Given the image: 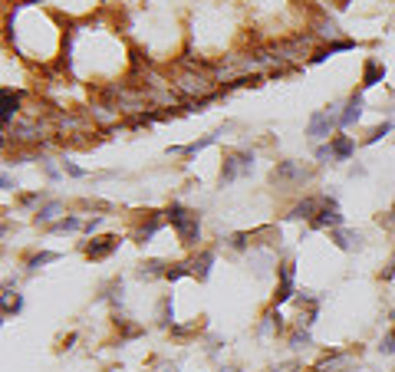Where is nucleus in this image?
Here are the masks:
<instances>
[{
    "label": "nucleus",
    "mask_w": 395,
    "mask_h": 372,
    "mask_svg": "<svg viewBox=\"0 0 395 372\" xmlns=\"http://www.w3.org/2000/svg\"><path fill=\"white\" fill-rule=\"evenodd\" d=\"M63 172H66V175H73V178H86V175H89V172H86V168H79L76 162H63Z\"/></svg>",
    "instance_id": "nucleus-33"
},
{
    "label": "nucleus",
    "mask_w": 395,
    "mask_h": 372,
    "mask_svg": "<svg viewBox=\"0 0 395 372\" xmlns=\"http://www.w3.org/2000/svg\"><path fill=\"white\" fill-rule=\"evenodd\" d=\"M83 224H86V221L79 218V214H66V218L53 221L46 230H50V234H73V230H83Z\"/></svg>",
    "instance_id": "nucleus-19"
},
{
    "label": "nucleus",
    "mask_w": 395,
    "mask_h": 372,
    "mask_svg": "<svg viewBox=\"0 0 395 372\" xmlns=\"http://www.w3.org/2000/svg\"><path fill=\"white\" fill-rule=\"evenodd\" d=\"M159 326H165V329L175 326V303H171V296H161V303H159Z\"/></svg>",
    "instance_id": "nucleus-22"
},
{
    "label": "nucleus",
    "mask_w": 395,
    "mask_h": 372,
    "mask_svg": "<svg viewBox=\"0 0 395 372\" xmlns=\"http://www.w3.org/2000/svg\"><path fill=\"white\" fill-rule=\"evenodd\" d=\"M293 277H297V263L283 261L277 267V294H274V307H283V303H290V300L300 294L297 284H293Z\"/></svg>",
    "instance_id": "nucleus-5"
},
{
    "label": "nucleus",
    "mask_w": 395,
    "mask_h": 372,
    "mask_svg": "<svg viewBox=\"0 0 395 372\" xmlns=\"http://www.w3.org/2000/svg\"><path fill=\"white\" fill-rule=\"evenodd\" d=\"M56 261H60V254L56 251H40V254H33L30 261H27V270L33 274L36 267H43V263H56Z\"/></svg>",
    "instance_id": "nucleus-25"
},
{
    "label": "nucleus",
    "mask_w": 395,
    "mask_h": 372,
    "mask_svg": "<svg viewBox=\"0 0 395 372\" xmlns=\"http://www.w3.org/2000/svg\"><path fill=\"white\" fill-rule=\"evenodd\" d=\"M161 224H165V221L159 218V211H149V221H142L139 228H135V244H149L161 230Z\"/></svg>",
    "instance_id": "nucleus-13"
},
{
    "label": "nucleus",
    "mask_w": 395,
    "mask_h": 372,
    "mask_svg": "<svg viewBox=\"0 0 395 372\" xmlns=\"http://www.w3.org/2000/svg\"><path fill=\"white\" fill-rule=\"evenodd\" d=\"M165 270H168V263H161V261H145V263H139L135 277H139V280H155V277H165Z\"/></svg>",
    "instance_id": "nucleus-20"
},
{
    "label": "nucleus",
    "mask_w": 395,
    "mask_h": 372,
    "mask_svg": "<svg viewBox=\"0 0 395 372\" xmlns=\"http://www.w3.org/2000/svg\"><path fill=\"white\" fill-rule=\"evenodd\" d=\"M99 300H112V303H119V307H122V300H126V296H122V280H112V284L99 294Z\"/></svg>",
    "instance_id": "nucleus-27"
},
{
    "label": "nucleus",
    "mask_w": 395,
    "mask_h": 372,
    "mask_svg": "<svg viewBox=\"0 0 395 372\" xmlns=\"http://www.w3.org/2000/svg\"><path fill=\"white\" fill-rule=\"evenodd\" d=\"M379 352H382V356H395V326L382 336V343H379Z\"/></svg>",
    "instance_id": "nucleus-31"
},
{
    "label": "nucleus",
    "mask_w": 395,
    "mask_h": 372,
    "mask_svg": "<svg viewBox=\"0 0 395 372\" xmlns=\"http://www.w3.org/2000/svg\"><path fill=\"white\" fill-rule=\"evenodd\" d=\"M182 277H192V261H175L168 263V270H165V280H182Z\"/></svg>",
    "instance_id": "nucleus-23"
},
{
    "label": "nucleus",
    "mask_w": 395,
    "mask_h": 372,
    "mask_svg": "<svg viewBox=\"0 0 395 372\" xmlns=\"http://www.w3.org/2000/svg\"><path fill=\"white\" fill-rule=\"evenodd\" d=\"M60 214H63V201H46V205H40L36 208V214H33V224H53V221H60Z\"/></svg>",
    "instance_id": "nucleus-16"
},
{
    "label": "nucleus",
    "mask_w": 395,
    "mask_h": 372,
    "mask_svg": "<svg viewBox=\"0 0 395 372\" xmlns=\"http://www.w3.org/2000/svg\"><path fill=\"white\" fill-rule=\"evenodd\" d=\"M330 241L340 247V251H359L363 247V234L359 230H349V228H336L330 230Z\"/></svg>",
    "instance_id": "nucleus-10"
},
{
    "label": "nucleus",
    "mask_w": 395,
    "mask_h": 372,
    "mask_svg": "<svg viewBox=\"0 0 395 372\" xmlns=\"http://www.w3.org/2000/svg\"><path fill=\"white\" fill-rule=\"evenodd\" d=\"M340 106H330V109H320L310 116V125H307V135H310L313 142H320V139H333L336 129H340Z\"/></svg>",
    "instance_id": "nucleus-2"
},
{
    "label": "nucleus",
    "mask_w": 395,
    "mask_h": 372,
    "mask_svg": "<svg viewBox=\"0 0 395 372\" xmlns=\"http://www.w3.org/2000/svg\"><path fill=\"white\" fill-rule=\"evenodd\" d=\"M214 257H217V254H214V251H198V254H194V257H192V277H194V280H198V284H204V280L211 277Z\"/></svg>",
    "instance_id": "nucleus-11"
},
{
    "label": "nucleus",
    "mask_w": 395,
    "mask_h": 372,
    "mask_svg": "<svg viewBox=\"0 0 395 372\" xmlns=\"http://www.w3.org/2000/svg\"><path fill=\"white\" fill-rule=\"evenodd\" d=\"M119 237L116 234H106V237H93L89 244H83V254L89 257V261H106L109 254H116L119 251Z\"/></svg>",
    "instance_id": "nucleus-7"
},
{
    "label": "nucleus",
    "mask_w": 395,
    "mask_h": 372,
    "mask_svg": "<svg viewBox=\"0 0 395 372\" xmlns=\"http://www.w3.org/2000/svg\"><path fill=\"white\" fill-rule=\"evenodd\" d=\"M320 208H323V198H300L297 205L287 211V221H313Z\"/></svg>",
    "instance_id": "nucleus-9"
},
{
    "label": "nucleus",
    "mask_w": 395,
    "mask_h": 372,
    "mask_svg": "<svg viewBox=\"0 0 395 372\" xmlns=\"http://www.w3.org/2000/svg\"><path fill=\"white\" fill-rule=\"evenodd\" d=\"M0 96H4V125H7V129H11V122L17 119V112H20V92H13V89H4V92H0Z\"/></svg>",
    "instance_id": "nucleus-18"
},
{
    "label": "nucleus",
    "mask_w": 395,
    "mask_h": 372,
    "mask_svg": "<svg viewBox=\"0 0 395 372\" xmlns=\"http://www.w3.org/2000/svg\"><path fill=\"white\" fill-rule=\"evenodd\" d=\"M43 168H46V175L50 178H60V172H56V165L50 162V158H43Z\"/></svg>",
    "instance_id": "nucleus-40"
},
{
    "label": "nucleus",
    "mask_w": 395,
    "mask_h": 372,
    "mask_svg": "<svg viewBox=\"0 0 395 372\" xmlns=\"http://www.w3.org/2000/svg\"><path fill=\"white\" fill-rule=\"evenodd\" d=\"M320 33H323V36H333V40H336V36H340V27H336V20H323L320 23Z\"/></svg>",
    "instance_id": "nucleus-32"
},
{
    "label": "nucleus",
    "mask_w": 395,
    "mask_h": 372,
    "mask_svg": "<svg viewBox=\"0 0 395 372\" xmlns=\"http://www.w3.org/2000/svg\"><path fill=\"white\" fill-rule=\"evenodd\" d=\"M349 175H353V178H356V175L363 178V175H366V168H363V165H353V168H349Z\"/></svg>",
    "instance_id": "nucleus-41"
},
{
    "label": "nucleus",
    "mask_w": 395,
    "mask_h": 372,
    "mask_svg": "<svg viewBox=\"0 0 395 372\" xmlns=\"http://www.w3.org/2000/svg\"><path fill=\"white\" fill-rule=\"evenodd\" d=\"M336 228H342V211L336 205V198H323V208L310 221V230H336Z\"/></svg>",
    "instance_id": "nucleus-6"
},
{
    "label": "nucleus",
    "mask_w": 395,
    "mask_h": 372,
    "mask_svg": "<svg viewBox=\"0 0 395 372\" xmlns=\"http://www.w3.org/2000/svg\"><path fill=\"white\" fill-rule=\"evenodd\" d=\"M227 247H231V251H247V247H254L250 230H234V234L227 237Z\"/></svg>",
    "instance_id": "nucleus-24"
},
{
    "label": "nucleus",
    "mask_w": 395,
    "mask_h": 372,
    "mask_svg": "<svg viewBox=\"0 0 395 372\" xmlns=\"http://www.w3.org/2000/svg\"><path fill=\"white\" fill-rule=\"evenodd\" d=\"M363 109H366V99H363V89L353 92V96L346 99V106H342V116H340V129H349L356 122L363 119Z\"/></svg>",
    "instance_id": "nucleus-8"
},
{
    "label": "nucleus",
    "mask_w": 395,
    "mask_h": 372,
    "mask_svg": "<svg viewBox=\"0 0 395 372\" xmlns=\"http://www.w3.org/2000/svg\"><path fill=\"white\" fill-rule=\"evenodd\" d=\"M221 372H241V369H234V366H227V369H221Z\"/></svg>",
    "instance_id": "nucleus-42"
},
{
    "label": "nucleus",
    "mask_w": 395,
    "mask_h": 372,
    "mask_svg": "<svg viewBox=\"0 0 395 372\" xmlns=\"http://www.w3.org/2000/svg\"><path fill=\"white\" fill-rule=\"evenodd\" d=\"M313 346V336H310V326H300L293 336H290V350H307Z\"/></svg>",
    "instance_id": "nucleus-26"
},
{
    "label": "nucleus",
    "mask_w": 395,
    "mask_h": 372,
    "mask_svg": "<svg viewBox=\"0 0 395 372\" xmlns=\"http://www.w3.org/2000/svg\"><path fill=\"white\" fill-rule=\"evenodd\" d=\"M349 356H346V352H333L330 359H323L320 366H316V372H340V369H346V366H349Z\"/></svg>",
    "instance_id": "nucleus-21"
},
{
    "label": "nucleus",
    "mask_w": 395,
    "mask_h": 372,
    "mask_svg": "<svg viewBox=\"0 0 395 372\" xmlns=\"http://www.w3.org/2000/svg\"><path fill=\"white\" fill-rule=\"evenodd\" d=\"M280 372H287V369H280Z\"/></svg>",
    "instance_id": "nucleus-43"
},
{
    "label": "nucleus",
    "mask_w": 395,
    "mask_h": 372,
    "mask_svg": "<svg viewBox=\"0 0 395 372\" xmlns=\"http://www.w3.org/2000/svg\"><path fill=\"white\" fill-rule=\"evenodd\" d=\"M194 329H198V323H194V326H171V336H178V340H185V336H192Z\"/></svg>",
    "instance_id": "nucleus-36"
},
{
    "label": "nucleus",
    "mask_w": 395,
    "mask_h": 372,
    "mask_svg": "<svg viewBox=\"0 0 395 372\" xmlns=\"http://www.w3.org/2000/svg\"><path fill=\"white\" fill-rule=\"evenodd\" d=\"M346 50H356V40H336V43L323 46V50H316V53L310 56V63H313V66H316V63H326L333 53H346Z\"/></svg>",
    "instance_id": "nucleus-17"
},
{
    "label": "nucleus",
    "mask_w": 395,
    "mask_h": 372,
    "mask_svg": "<svg viewBox=\"0 0 395 372\" xmlns=\"http://www.w3.org/2000/svg\"><path fill=\"white\" fill-rule=\"evenodd\" d=\"M379 224H382V228H395V205H392V211L379 214Z\"/></svg>",
    "instance_id": "nucleus-37"
},
{
    "label": "nucleus",
    "mask_w": 395,
    "mask_h": 372,
    "mask_svg": "<svg viewBox=\"0 0 395 372\" xmlns=\"http://www.w3.org/2000/svg\"><path fill=\"white\" fill-rule=\"evenodd\" d=\"M313 168H303L300 162H277L274 165V172H270V185L277 188H297L303 181H310Z\"/></svg>",
    "instance_id": "nucleus-3"
},
{
    "label": "nucleus",
    "mask_w": 395,
    "mask_h": 372,
    "mask_svg": "<svg viewBox=\"0 0 395 372\" xmlns=\"http://www.w3.org/2000/svg\"><path fill=\"white\" fill-rule=\"evenodd\" d=\"M0 185H4V191H17V178H13L11 172H4V175H0Z\"/></svg>",
    "instance_id": "nucleus-35"
},
{
    "label": "nucleus",
    "mask_w": 395,
    "mask_h": 372,
    "mask_svg": "<svg viewBox=\"0 0 395 372\" xmlns=\"http://www.w3.org/2000/svg\"><path fill=\"white\" fill-rule=\"evenodd\" d=\"M221 135H225V129H217V132H208V135H204V139H198V142H192V145H185V149H171V152H175V155H185V158H194V155H198V152H204V149H208V145H214V142H217V139H221Z\"/></svg>",
    "instance_id": "nucleus-15"
},
{
    "label": "nucleus",
    "mask_w": 395,
    "mask_h": 372,
    "mask_svg": "<svg viewBox=\"0 0 395 372\" xmlns=\"http://www.w3.org/2000/svg\"><path fill=\"white\" fill-rule=\"evenodd\" d=\"M395 277V254L389 257V263H385V270H382V280H392Z\"/></svg>",
    "instance_id": "nucleus-39"
},
{
    "label": "nucleus",
    "mask_w": 395,
    "mask_h": 372,
    "mask_svg": "<svg viewBox=\"0 0 395 372\" xmlns=\"http://www.w3.org/2000/svg\"><path fill=\"white\" fill-rule=\"evenodd\" d=\"M99 228H102V218H86V224H83L86 234H93V230H99Z\"/></svg>",
    "instance_id": "nucleus-38"
},
{
    "label": "nucleus",
    "mask_w": 395,
    "mask_h": 372,
    "mask_svg": "<svg viewBox=\"0 0 395 372\" xmlns=\"http://www.w3.org/2000/svg\"><path fill=\"white\" fill-rule=\"evenodd\" d=\"M23 310V296L17 294L11 300V294H4V317H17V313H20Z\"/></svg>",
    "instance_id": "nucleus-28"
},
{
    "label": "nucleus",
    "mask_w": 395,
    "mask_h": 372,
    "mask_svg": "<svg viewBox=\"0 0 395 372\" xmlns=\"http://www.w3.org/2000/svg\"><path fill=\"white\" fill-rule=\"evenodd\" d=\"M385 79V66L375 60V56H369L363 63V89H373V86H379Z\"/></svg>",
    "instance_id": "nucleus-14"
},
{
    "label": "nucleus",
    "mask_w": 395,
    "mask_h": 372,
    "mask_svg": "<svg viewBox=\"0 0 395 372\" xmlns=\"http://www.w3.org/2000/svg\"><path fill=\"white\" fill-rule=\"evenodd\" d=\"M330 145H333V162H349V158H353V152H356V142L349 139V135H342V132H336V135H333Z\"/></svg>",
    "instance_id": "nucleus-12"
},
{
    "label": "nucleus",
    "mask_w": 395,
    "mask_h": 372,
    "mask_svg": "<svg viewBox=\"0 0 395 372\" xmlns=\"http://www.w3.org/2000/svg\"><path fill=\"white\" fill-rule=\"evenodd\" d=\"M389 132H392V122H382V125H375V129L369 132V135H366V145H375L379 139H385Z\"/></svg>",
    "instance_id": "nucleus-30"
},
{
    "label": "nucleus",
    "mask_w": 395,
    "mask_h": 372,
    "mask_svg": "<svg viewBox=\"0 0 395 372\" xmlns=\"http://www.w3.org/2000/svg\"><path fill=\"white\" fill-rule=\"evenodd\" d=\"M316 162L320 165L333 162V145H320V149H316Z\"/></svg>",
    "instance_id": "nucleus-34"
},
{
    "label": "nucleus",
    "mask_w": 395,
    "mask_h": 372,
    "mask_svg": "<svg viewBox=\"0 0 395 372\" xmlns=\"http://www.w3.org/2000/svg\"><path fill=\"white\" fill-rule=\"evenodd\" d=\"M165 221L178 230L182 247H188V251L198 247V241H201V218H198V211L185 208V205H178V201H171L168 211H165Z\"/></svg>",
    "instance_id": "nucleus-1"
},
{
    "label": "nucleus",
    "mask_w": 395,
    "mask_h": 372,
    "mask_svg": "<svg viewBox=\"0 0 395 372\" xmlns=\"http://www.w3.org/2000/svg\"><path fill=\"white\" fill-rule=\"evenodd\" d=\"M36 205H46V191H30V195L20 198V208H36Z\"/></svg>",
    "instance_id": "nucleus-29"
},
{
    "label": "nucleus",
    "mask_w": 395,
    "mask_h": 372,
    "mask_svg": "<svg viewBox=\"0 0 395 372\" xmlns=\"http://www.w3.org/2000/svg\"><path fill=\"white\" fill-rule=\"evenodd\" d=\"M250 172H254V152H227L221 165V188L237 178H247Z\"/></svg>",
    "instance_id": "nucleus-4"
}]
</instances>
